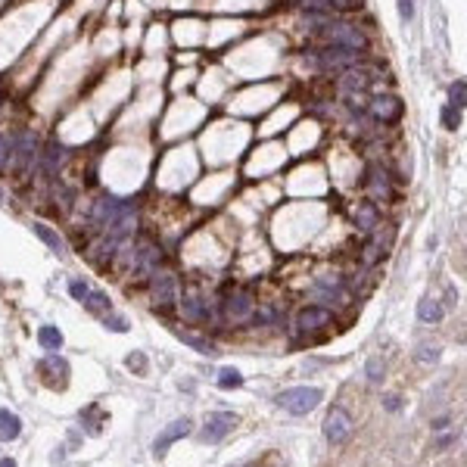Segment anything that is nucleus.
Here are the masks:
<instances>
[{
	"instance_id": "393cba45",
	"label": "nucleus",
	"mask_w": 467,
	"mask_h": 467,
	"mask_svg": "<svg viewBox=\"0 0 467 467\" xmlns=\"http://www.w3.org/2000/svg\"><path fill=\"white\" fill-rule=\"evenodd\" d=\"M6 162H13V137L0 135V169H3Z\"/></svg>"
},
{
	"instance_id": "9d476101",
	"label": "nucleus",
	"mask_w": 467,
	"mask_h": 467,
	"mask_svg": "<svg viewBox=\"0 0 467 467\" xmlns=\"http://www.w3.org/2000/svg\"><path fill=\"white\" fill-rule=\"evenodd\" d=\"M187 433H190V420H187V418L171 420V424L156 436V443H153V455L162 458L165 452H169V445H175L178 439H184V436H187Z\"/></svg>"
},
{
	"instance_id": "5701e85b",
	"label": "nucleus",
	"mask_w": 467,
	"mask_h": 467,
	"mask_svg": "<svg viewBox=\"0 0 467 467\" xmlns=\"http://www.w3.org/2000/svg\"><path fill=\"white\" fill-rule=\"evenodd\" d=\"M365 371H368V380H371V383H380V380H383V362H380L377 355L368 358V368H365Z\"/></svg>"
},
{
	"instance_id": "6e6552de",
	"label": "nucleus",
	"mask_w": 467,
	"mask_h": 467,
	"mask_svg": "<svg viewBox=\"0 0 467 467\" xmlns=\"http://www.w3.org/2000/svg\"><path fill=\"white\" fill-rule=\"evenodd\" d=\"M333 324V312L327 305H305L296 315V330L299 333H321Z\"/></svg>"
},
{
	"instance_id": "f8f14e48",
	"label": "nucleus",
	"mask_w": 467,
	"mask_h": 467,
	"mask_svg": "<svg viewBox=\"0 0 467 467\" xmlns=\"http://www.w3.org/2000/svg\"><path fill=\"white\" fill-rule=\"evenodd\" d=\"M355 228L365 231V234H371V231L380 228V206L377 203L365 199V203L355 206Z\"/></svg>"
},
{
	"instance_id": "c756f323",
	"label": "nucleus",
	"mask_w": 467,
	"mask_h": 467,
	"mask_svg": "<svg viewBox=\"0 0 467 467\" xmlns=\"http://www.w3.org/2000/svg\"><path fill=\"white\" fill-rule=\"evenodd\" d=\"M386 408H390V411H399V396H390V399H386Z\"/></svg>"
},
{
	"instance_id": "7ed1b4c3",
	"label": "nucleus",
	"mask_w": 467,
	"mask_h": 467,
	"mask_svg": "<svg viewBox=\"0 0 467 467\" xmlns=\"http://www.w3.org/2000/svg\"><path fill=\"white\" fill-rule=\"evenodd\" d=\"M153 309L159 312V315H171L178 305V299H181V286H178V277L171 275V271H156L153 275Z\"/></svg>"
},
{
	"instance_id": "2eb2a0df",
	"label": "nucleus",
	"mask_w": 467,
	"mask_h": 467,
	"mask_svg": "<svg viewBox=\"0 0 467 467\" xmlns=\"http://www.w3.org/2000/svg\"><path fill=\"white\" fill-rule=\"evenodd\" d=\"M82 305L91 312V315H97V318H103V315H109V312H112L109 296H106V293H100V290H91V293H88V299H84Z\"/></svg>"
},
{
	"instance_id": "0eeeda50",
	"label": "nucleus",
	"mask_w": 467,
	"mask_h": 467,
	"mask_svg": "<svg viewBox=\"0 0 467 467\" xmlns=\"http://www.w3.org/2000/svg\"><path fill=\"white\" fill-rule=\"evenodd\" d=\"M349 433H352L349 411H346L343 405H333V408L327 411V418H324V436H327V443L339 445V443H346V439H349Z\"/></svg>"
},
{
	"instance_id": "dca6fc26",
	"label": "nucleus",
	"mask_w": 467,
	"mask_h": 467,
	"mask_svg": "<svg viewBox=\"0 0 467 467\" xmlns=\"http://www.w3.org/2000/svg\"><path fill=\"white\" fill-rule=\"evenodd\" d=\"M324 10L330 16H349V13H358L365 6V0H321Z\"/></svg>"
},
{
	"instance_id": "7c9ffc66",
	"label": "nucleus",
	"mask_w": 467,
	"mask_h": 467,
	"mask_svg": "<svg viewBox=\"0 0 467 467\" xmlns=\"http://www.w3.org/2000/svg\"><path fill=\"white\" fill-rule=\"evenodd\" d=\"M0 467H16V461L13 458H0Z\"/></svg>"
},
{
	"instance_id": "9b49d317",
	"label": "nucleus",
	"mask_w": 467,
	"mask_h": 467,
	"mask_svg": "<svg viewBox=\"0 0 467 467\" xmlns=\"http://www.w3.org/2000/svg\"><path fill=\"white\" fill-rule=\"evenodd\" d=\"M63 159H66V146L56 144V140H50L44 150H38V162L35 165L44 171L47 178H53V175H56V169L63 165Z\"/></svg>"
},
{
	"instance_id": "cd10ccee",
	"label": "nucleus",
	"mask_w": 467,
	"mask_h": 467,
	"mask_svg": "<svg viewBox=\"0 0 467 467\" xmlns=\"http://www.w3.org/2000/svg\"><path fill=\"white\" fill-rule=\"evenodd\" d=\"M399 3V16L405 19V22H411L415 19V0H396Z\"/></svg>"
},
{
	"instance_id": "423d86ee",
	"label": "nucleus",
	"mask_w": 467,
	"mask_h": 467,
	"mask_svg": "<svg viewBox=\"0 0 467 467\" xmlns=\"http://www.w3.org/2000/svg\"><path fill=\"white\" fill-rule=\"evenodd\" d=\"M365 187H368L371 203H390L396 197V184H392V175L380 165H368L365 171Z\"/></svg>"
},
{
	"instance_id": "f3484780",
	"label": "nucleus",
	"mask_w": 467,
	"mask_h": 467,
	"mask_svg": "<svg viewBox=\"0 0 467 467\" xmlns=\"http://www.w3.org/2000/svg\"><path fill=\"white\" fill-rule=\"evenodd\" d=\"M38 343H41L47 352H56V349H63V333H59V327L44 324L41 330H38Z\"/></svg>"
},
{
	"instance_id": "a211bd4d",
	"label": "nucleus",
	"mask_w": 467,
	"mask_h": 467,
	"mask_svg": "<svg viewBox=\"0 0 467 467\" xmlns=\"http://www.w3.org/2000/svg\"><path fill=\"white\" fill-rule=\"evenodd\" d=\"M178 337H181V343L193 346V349L203 352V355H212V352H215V343H212L209 337H197V333H190V330H178Z\"/></svg>"
},
{
	"instance_id": "ddd939ff",
	"label": "nucleus",
	"mask_w": 467,
	"mask_h": 467,
	"mask_svg": "<svg viewBox=\"0 0 467 467\" xmlns=\"http://www.w3.org/2000/svg\"><path fill=\"white\" fill-rule=\"evenodd\" d=\"M443 315H445V309L439 305V299H420L418 303V321L420 324H439L443 321Z\"/></svg>"
},
{
	"instance_id": "b1692460",
	"label": "nucleus",
	"mask_w": 467,
	"mask_h": 467,
	"mask_svg": "<svg viewBox=\"0 0 467 467\" xmlns=\"http://www.w3.org/2000/svg\"><path fill=\"white\" fill-rule=\"evenodd\" d=\"M418 358H420V362H436V358H439V346L420 343V346H418Z\"/></svg>"
},
{
	"instance_id": "f257e3e1",
	"label": "nucleus",
	"mask_w": 467,
	"mask_h": 467,
	"mask_svg": "<svg viewBox=\"0 0 467 467\" xmlns=\"http://www.w3.org/2000/svg\"><path fill=\"white\" fill-rule=\"evenodd\" d=\"M218 309H222L228 324H246L256 315V296H252V290H246V286H231V290L218 299Z\"/></svg>"
},
{
	"instance_id": "2f4dec72",
	"label": "nucleus",
	"mask_w": 467,
	"mask_h": 467,
	"mask_svg": "<svg viewBox=\"0 0 467 467\" xmlns=\"http://www.w3.org/2000/svg\"><path fill=\"white\" fill-rule=\"evenodd\" d=\"M0 199H3V190H0Z\"/></svg>"
},
{
	"instance_id": "4be33fe9",
	"label": "nucleus",
	"mask_w": 467,
	"mask_h": 467,
	"mask_svg": "<svg viewBox=\"0 0 467 467\" xmlns=\"http://www.w3.org/2000/svg\"><path fill=\"white\" fill-rule=\"evenodd\" d=\"M449 103L458 106V109L464 106V78H455V84H452V91H449Z\"/></svg>"
},
{
	"instance_id": "c85d7f7f",
	"label": "nucleus",
	"mask_w": 467,
	"mask_h": 467,
	"mask_svg": "<svg viewBox=\"0 0 467 467\" xmlns=\"http://www.w3.org/2000/svg\"><path fill=\"white\" fill-rule=\"evenodd\" d=\"M128 368L137 371V374H144L146 371V358L140 355V352H131V355H128Z\"/></svg>"
},
{
	"instance_id": "1a4fd4ad",
	"label": "nucleus",
	"mask_w": 467,
	"mask_h": 467,
	"mask_svg": "<svg viewBox=\"0 0 467 467\" xmlns=\"http://www.w3.org/2000/svg\"><path fill=\"white\" fill-rule=\"evenodd\" d=\"M234 424H237V418H234L231 411H215V415L206 418L203 430H199V439H203V443H222L234 430Z\"/></svg>"
},
{
	"instance_id": "4468645a",
	"label": "nucleus",
	"mask_w": 467,
	"mask_h": 467,
	"mask_svg": "<svg viewBox=\"0 0 467 467\" xmlns=\"http://www.w3.org/2000/svg\"><path fill=\"white\" fill-rule=\"evenodd\" d=\"M19 430H22V420L13 415V411L0 408V443H13L19 436Z\"/></svg>"
},
{
	"instance_id": "39448f33",
	"label": "nucleus",
	"mask_w": 467,
	"mask_h": 467,
	"mask_svg": "<svg viewBox=\"0 0 467 467\" xmlns=\"http://www.w3.org/2000/svg\"><path fill=\"white\" fill-rule=\"evenodd\" d=\"M365 112H368L377 125H396L399 118L405 116V103L399 97H392V93H380V97L365 103Z\"/></svg>"
},
{
	"instance_id": "bb28decb",
	"label": "nucleus",
	"mask_w": 467,
	"mask_h": 467,
	"mask_svg": "<svg viewBox=\"0 0 467 467\" xmlns=\"http://www.w3.org/2000/svg\"><path fill=\"white\" fill-rule=\"evenodd\" d=\"M69 293L78 299V303H84V299H88V293H91V286L84 284V280H69Z\"/></svg>"
},
{
	"instance_id": "20e7f679",
	"label": "nucleus",
	"mask_w": 467,
	"mask_h": 467,
	"mask_svg": "<svg viewBox=\"0 0 467 467\" xmlns=\"http://www.w3.org/2000/svg\"><path fill=\"white\" fill-rule=\"evenodd\" d=\"M159 265H162V250H159L156 240H150V237L135 240V262H131L135 275L137 277H153Z\"/></svg>"
},
{
	"instance_id": "aec40b11",
	"label": "nucleus",
	"mask_w": 467,
	"mask_h": 467,
	"mask_svg": "<svg viewBox=\"0 0 467 467\" xmlns=\"http://www.w3.org/2000/svg\"><path fill=\"white\" fill-rule=\"evenodd\" d=\"M35 234H38V237H41V240H44V243H47V246H50V250H53V252H63V250H66L63 237H59V234H56V231H50V228H47V224H41V222H38V224H35Z\"/></svg>"
},
{
	"instance_id": "a878e982",
	"label": "nucleus",
	"mask_w": 467,
	"mask_h": 467,
	"mask_svg": "<svg viewBox=\"0 0 467 467\" xmlns=\"http://www.w3.org/2000/svg\"><path fill=\"white\" fill-rule=\"evenodd\" d=\"M103 324L109 327V330H116V333H125V330H128V321H125L122 315H112V312H109V315H103Z\"/></svg>"
},
{
	"instance_id": "412c9836",
	"label": "nucleus",
	"mask_w": 467,
	"mask_h": 467,
	"mask_svg": "<svg viewBox=\"0 0 467 467\" xmlns=\"http://www.w3.org/2000/svg\"><path fill=\"white\" fill-rule=\"evenodd\" d=\"M215 383L222 386V390H237L240 383H243V374H240L237 368H222L215 377Z\"/></svg>"
},
{
	"instance_id": "f03ea898",
	"label": "nucleus",
	"mask_w": 467,
	"mask_h": 467,
	"mask_svg": "<svg viewBox=\"0 0 467 467\" xmlns=\"http://www.w3.org/2000/svg\"><path fill=\"white\" fill-rule=\"evenodd\" d=\"M321 399L324 392L318 386H290V390L277 392V405L284 411H290V415H309V411H315L321 405Z\"/></svg>"
},
{
	"instance_id": "6ab92c4d",
	"label": "nucleus",
	"mask_w": 467,
	"mask_h": 467,
	"mask_svg": "<svg viewBox=\"0 0 467 467\" xmlns=\"http://www.w3.org/2000/svg\"><path fill=\"white\" fill-rule=\"evenodd\" d=\"M439 122H443L445 131H458V128H461V109L452 106V103H445L443 112H439Z\"/></svg>"
}]
</instances>
